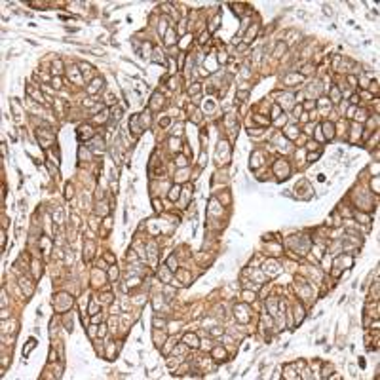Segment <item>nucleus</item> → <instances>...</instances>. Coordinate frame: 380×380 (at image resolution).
<instances>
[{
    "label": "nucleus",
    "mask_w": 380,
    "mask_h": 380,
    "mask_svg": "<svg viewBox=\"0 0 380 380\" xmlns=\"http://www.w3.org/2000/svg\"><path fill=\"white\" fill-rule=\"evenodd\" d=\"M213 355H215V359H224V357H226V352H224L223 348H217V350L213 352Z\"/></svg>",
    "instance_id": "obj_3"
},
{
    "label": "nucleus",
    "mask_w": 380,
    "mask_h": 380,
    "mask_svg": "<svg viewBox=\"0 0 380 380\" xmlns=\"http://www.w3.org/2000/svg\"><path fill=\"white\" fill-rule=\"evenodd\" d=\"M34 348V338H31L29 340V344H27V348L23 350V355H29V352H31V350Z\"/></svg>",
    "instance_id": "obj_5"
},
{
    "label": "nucleus",
    "mask_w": 380,
    "mask_h": 380,
    "mask_svg": "<svg viewBox=\"0 0 380 380\" xmlns=\"http://www.w3.org/2000/svg\"><path fill=\"white\" fill-rule=\"evenodd\" d=\"M72 196V188H70V186H67V198H70Z\"/></svg>",
    "instance_id": "obj_7"
},
{
    "label": "nucleus",
    "mask_w": 380,
    "mask_h": 380,
    "mask_svg": "<svg viewBox=\"0 0 380 380\" xmlns=\"http://www.w3.org/2000/svg\"><path fill=\"white\" fill-rule=\"evenodd\" d=\"M169 264H171L169 268H173V270H175V264H177V262H175V259H173V257H171V259H169Z\"/></svg>",
    "instance_id": "obj_6"
},
{
    "label": "nucleus",
    "mask_w": 380,
    "mask_h": 380,
    "mask_svg": "<svg viewBox=\"0 0 380 380\" xmlns=\"http://www.w3.org/2000/svg\"><path fill=\"white\" fill-rule=\"evenodd\" d=\"M184 342L188 344V346H192V348H198V336L196 335H186L184 336Z\"/></svg>",
    "instance_id": "obj_1"
},
{
    "label": "nucleus",
    "mask_w": 380,
    "mask_h": 380,
    "mask_svg": "<svg viewBox=\"0 0 380 380\" xmlns=\"http://www.w3.org/2000/svg\"><path fill=\"white\" fill-rule=\"evenodd\" d=\"M179 190H181L179 186H173V188H171V192H169V200H173V202H175V200L179 198Z\"/></svg>",
    "instance_id": "obj_4"
},
{
    "label": "nucleus",
    "mask_w": 380,
    "mask_h": 380,
    "mask_svg": "<svg viewBox=\"0 0 380 380\" xmlns=\"http://www.w3.org/2000/svg\"><path fill=\"white\" fill-rule=\"evenodd\" d=\"M323 129H325V135L329 139H333L335 137V131H333V124H329V122H325L323 124Z\"/></svg>",
    "instance_id": "obj_2"
}]
</instances>
